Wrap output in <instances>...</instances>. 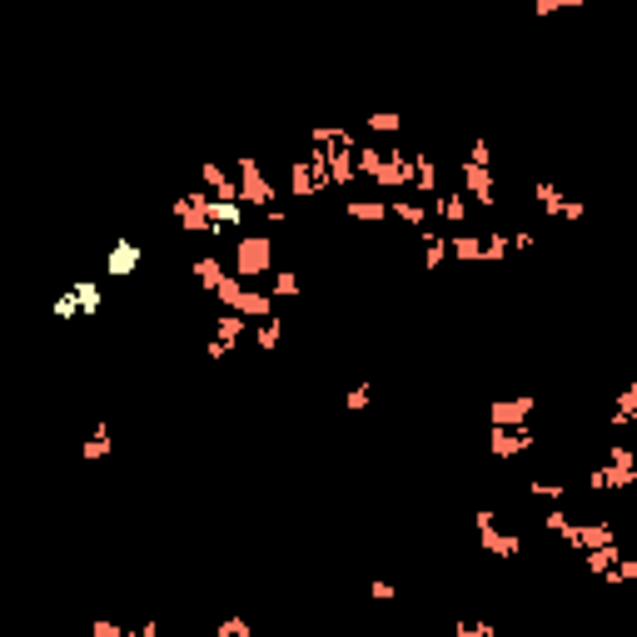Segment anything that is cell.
Listing matches in <instances>:
<instances>
[{
	"instance_id": "obj_34",
	"label": "cell",
	"mask_w": 637,
	"mask_h": 637,
	"mask_svg": "<svg viewBox=\"0 0 637 637\" xmlns=\"http://www.w3.org/2000/svg\"><path fill=\"white\" fill-rule=\"evenodd\" d=\"M76 637H95V628H85V632H76Z\"/></svg>"
},
{
	"instance_id": "obj_12",
	"label": "cell",
	"mask_w": 637,
	"mask_h": 637,
	"mask_svg": "<svg viewBox=\"0 0 637 637\" xmlns=\"http://www.w3.org/2000/svg\"><path fill=\"white\" fill-rule=\"evenodd\" d=\"M429 209L439 215V225H449V229H459L463 219L473 215V205L459 195V189H449V195H433V205H429Z\"/></svg>"
},
{
	"instance_id": "obj_18",
	"label": "cell",
	"mask_w": 637,
	"mask_h": 637,
	"mask_svg": "<svg viewBox=\"0 0 637 637\" xmlns=\"http://www.w3.org/2000/svg\"><path fill=\"white\" fill-rule=\"evenodd\" d=\"M449 259H459V264H483V235H453V239H449Z\"/></svg>"
},
{
	"instance_id": "obj_24",
	"label": "cell",
	"mask_w": 637,
	"mask_h": 637,
	"mask_svg": "<svg viewBox=\"0 0 637 637\" xmlns=\"http://www.w3.org/2000/svg\"><path fill=\"white\" fill-rule=\"evenodd\" d=\"M528 493L543 498V503H562V498H568V483H562V478H528Z\"/></svg>"
},
{
	"instance_id": "obj_14",
	"label": "cell",
	"mask_w": 637,
	"mask_h": 637,
	"mask_svg": "<svg viewBox=\"0 0 637 637\" xmlns=\"http://www.w3.org/2000/svg\"><path fill=\"white\" fill-rule=\"evenodd\" d=\"M70 294H76V304H80V318H95V314L105 309L100 279H70Z\"/></svg>"
},
{
	"instance_id": "obj_29",
	"label": "cell",
	"mask_w": 637,
	"mask_h": 637,
	"mask_svg": "<svg viewBox=\"0 0 637 637\" xmlns=\"http://www.w3.org/2000/svg\"><path fill=\"white\" fill-rule=\"evenodd\" d=\"M50 314H56V318H80V304H76V294L66 289L56 304H50Z\"/></svg>"
},
{
	"instance_id": "obj_1",
	"label": "cell",
	"mask_w": 637,
	"mask_h": 637,
	"mask_svg": "<svg viewBox=\"0 0 637 637\" xmlns=\"http://www.w3.org/2000/svg\"><path fill=\"white\" fill-rule=\"evenodd\" d=\"M637 483V453L628 443H608V453H602V463L592 469L588 488L592 493H622V488Z\"/></svg>"
},
{
	"instance_id": "obj_21",
	"label": "cell",
	"mask_w": 637,
	"mask_h": 637,
	"mask_svg": "<svg viewBox=\"0 0 637 637\" xmlns=\"http://www.w3.org/2000/svg\"><path fill=\"white\" fill-rule=\"evenodd\" d=\"M364 130L374 135V140H399V135H403V120H399L394 110H379V115H369V120H364Z\"/></svg>"
},
{
	"instance_id": "obj_2",
	"label": "cell",
	"mask_w": 637,
	"mask_h": 637,
	"mask_svg": "<svg viewBox=\"0 0 637 637\" xmlns=\"http://www.w3.org/2000/svg\"><path fill=\"white\" fill-rule=\"evenodd\" d=\"M235 189H239V205H244V209H269L274 199H279V185H274V179L264 175L259 159H239V169H235Z\"/></svg>"
},
{
	"instance_id": "obj_33",
	"label": "cell",
	"mask_w": 637,
	"mask_h": 637,
	"mask_svg": "<svg viewBox=\"0 0 637 637\" xmlns=\"http://www.w3.org/2000/svg\"><path fill=\"white\" fill-rule=\"evenodd\" d=\"M369 592H374V598H379V602H389V598H399V588H394V582H389V578H374V582H369Z\"/></svg>"
},
{
	"instance_id": "obj_25",
	"label": "cell",
	"mask_w": 637,
	"mask_h": 637,
	"mask_svg": "<svg viewBox=\"0 0 637 637\" xmlns=\"http://www.w3.org/2000/svg\"><path fill=\"white\" fill-rule=\"evenodd\" d=\"M453 637H498L493 618H459L453 622Z\"/></svg>"
},
{
	"instance_id": "obj_16",
	"label": "cell",
	"mask_w": 637,
	"mask_h": 637,
	"mask_svg": "<svg viewBox=\"0 0 637 637\" xmlns=\"http://www.w3.org/2000/svg\"><path fill=\"white\" fill-rule=\"evenodd\" d=\"M110 449H115V439H110V423H95V429H90V439H85L80 443V459L85 463H100V459H110Z\"/></svg>"
},
{
	"instance_id": "obj_10",
	"label": "cell",
	"mask_w": 637,
	"mask_h": 637,
	"mask_svg": "<svg viewBox=\"0 0 637 637\" xmlns=\"http://www.w3.org/2000/svg\"><path fill=\"white\" fill-rule=\"evenodd\" d=\"M389 219H399V225H409V229H429V219H433V209L423 205V199H413V195H389Z\"/></svg>"
},
{
	"instance_id": "obj_31",
	"label": "cell",
	"mask_w": 637,
	"mask_h": 637,
	"mask_svg": "<svg viewBox=\"0 0 637 637\" xmlns=\"http://www.w3.org/2000/svg\"><path fill=\"white\" fill-rule=\"evenodd\" d=\"M469 165H488V169H493V150H488V140L469 145Z\"/></svg>"
},
{
	"instance_id": "obj_17",
	"label": "cell",
	"mask_w": 637,
	"mask_h": 637,
	"mask_svg": "<svg viewBox=\"0 0 637 637\" xmlns=\"http://www.w3.org/2000/svg\"><path fill=\"white\" fill-rule=\"evenodd\" d=\"M423 269H443V264H449V235H433V229H423Z\"/></svg>"
},
{
	"instance_id": "obj_5",
	"label": "cell",
	"mask_w": 637,
	"mask_h": 637,
	"mask_svg": "<svg viewBox=\"0 0 637 637\" xmlns=\"http://www.w3.org/2000/svg\"><path fill=\"white\" fill-rule=\"evenodd\" d=\"M533 195H538V209H543L548 219H568V225H578V219L588 215V205H582V199H572V195H562L553 179H538Z\"/></svg>"
},
{
	"instance_id": "obj_7",
	"label": "cell",
	"mask_w": 637,
	"mask_h": 637,
	"mask_svg": "<svg viewBox=\"0 0 637 637\" xmlns=\"http://www.w3.org/2000/svg\"><path fill=\"white\" fill-rule=\"evenodd\" d=\"M145 264V249L140 239H115L110 254H105V279H135Z\"/></svg>"
},
{
	"instance_id": "obj_15",
	"label": "cell",
	"mask_w": 637,
	"mask_h": 637,
	"mask_svg": "<svg viewBox=\"0 0 637 637\" xmlns=\"http://www.w3.org/2000/svg\"><path fill=\"white\" fill-rule=\"evenodd\" d=\"M344 215L349 219H364V225H384V219H389V199H374V195H369V199H344Z\"/></svg>"
},
{
	"instance_id": "obj_4",
	"label": "cell",
	"mask_w": 637,
	"mask_h": 637,
	"mask_svg": "<svg viewBox=\"0 0 637 637\" xmlns=\"http://www.w3.org/2000/svg\"><path fill=\"white\" fill-rule=\"evenodd\" d=\"M459 195L469 199V205H478V209H493V205H498V179H493V169L459 159Z\"/></svg>"
},
{
	"instance_id": "obj_32",
	"label": "cell",
	"mask_w": 637,
	"mask_h": 637,
	"mask_svg": "<svg viewBox=\"0 0 637 637\" xmlns=\"http://www.w3.org/2000/svg\"><path fill=\"white\" fill-rule=\"evenodd\" d=\"M578 5H582V0H538L533 10H538V15H553V10H578Z\"/></svg>"
},
{
	"instance_id": "obj_26",
	"label": "cell",
	"mask_w": 637,
	"mask_h": 637,
	"mask_svg": "<svg viewBox=\"0 0 637 637\" xmlns=\"http://www.w3.org/2000/svg\"><path fill=\"white\" fill-rule=\"evenodd\" d=\"M508 254H513V249H508V235H503V229H493V235H483V264H503Z\"/></svg>"
},
{
	"instance_id": "obj_27",
	"label": "cell",
	"mask_w": 637,
	"mask_h": 637,
	"mask_svg": "<svg viewBox=\"0 0 637 637\" xmlns=\"http://www.w3.org/2000/svg\"><path fill=\"white\" fill-rule=\"evenodd\" d=\"M369 399H374V384L364 379V384H354V389L344 394V409H349V413H364V409H369Z\"/></svg>"
},
{
	"instance_id": "obj_13",
	"label": "cell",
	"mask_w": 637,
	"mask_h": 637,
	"mask_svg": "<svg viewBox=\"0 0 637 637\" xmlns=\"http://www.w3.org/2000/svg\"><path fill=\"white\" fill-rule=\"evenodd\" d=\"M195 279H199V289H205V294H215L219 284L229 279V264L219 259V254H195Z\"/></svg>"
},
{
	"instance_id": "obj_3",
	"label": "cell",
	"mask_w": 637,
	"mask_h": 637,
	"mask_svg": "<svg viewBox=\"0 0 637 637\" xmlns=\"http://www.w3.org/2000/svg\"><path fill=\"white\" fill-rule=\"evenodd\" d=\"M235 279H259V274H274V239H264V235H239L235 239Z\"/></svg>"
},
{
	"instance_id": "obj_28",
	"label": "cell",
	"mask_w": 637,
	"mask_h": 637,
	"mask_svg": "<svg viewBox=\"0 0 637 637\" xmlns=\"http://www.w3.org/2000/svg\"><path fill=\"white\" fill-rule=\"evenodd\" d=\"M215 637H254V622L249 618H219Z\"/></svg>"
},
{
	"instance_id": "obj_19",
	"label": "cell",
	"mask_w": 637,
	"mask_h": 637,
	"mask_svg": "<svg viewBox=\"0 0 637 637\" xmlns=\"http://www.w3.org/2000/svg\"><path fill=\"white\" fill-rule=\"evenodd\" d=\"M543 528H548V533H558L562 543L572 548V533H578V518H572V513H568V508H562V503H553V508H548V513H543Z\"/></svg>"
},
{
	"instance_id": "obj_9",
	"label": "cell",
	"mask_w": 637,
	"mask_h": 637,
	"mask_svg": "<svg viewBox=\"0 0 637 637\" xmlns=\"http://www.w3.org/2000/svg\"><path fill=\"white\" fill-rule=\"evenodd\" d=\"M533 449V429H488V453L493 459H518Z\"/></svg>"
},
{
	"instance_id": "obj_23",
	"label": "cell",
	"mask_w": 637,
	"mask_h": 637,
	"mask_svg": "<svg viewBox=\"0 0 637 637\" xmlns=\"http://www.w3.org/2000/svg\"><path fill=\"white\" fill-rule=\"evenodd\" d=\"M279 339H284L279 314H274V318H259V324H254V344H259V354H274V349H279Z\"/></svg>"
},
{
	"instance_id": "obj_20",
	"label": "cell",
	"mask_w": 637,
	"mask_h": 637,
	"mask_svg": "<svg viewBox=\"0 0 637 637\" xmlns=\"http://www.w3.org/2000/svg\"><path fill=\"white\" fill-rule=\"evenodd\" d=\"M632 419H637V384H628L618 394V403H612V413H608V429H628Z\"/></svg>"
},
{
	"instance_id": "obj_22",
	"label": "cell",
	"mask_w": 637,
	"mask_h": 637,
	"mask_svg": "<svg viewBox=\"0 0 637 637\" xmlns=\"http://www.w3.org/2000/svg\"><path fill=\"white\" fill-rule=\"evenodd\" d=\"M269 294H274V299H299V294H304V279H299L294 269H274V274H269Z\"/></svg>"
},
{
	"instance_id": "obj_30",
	"label": "cell",
	"mask_w": 637,
	"mask_h": 637,
	"mask_svg": "<svg viewBox=\"0 0 637 637\" xmlns=\"http://www.w3.org/2000/svg\"><path fill=\"white\" fill-rule=\"evenodd\" d=\"M259 219H264L269 229H284V225H289V209H284V205H269V209H259Z\"/></svg>"
},
{
	"instance_id": "obj_6",
	"label": "cell",
	"mask_w": 637,
	"mask_h": 637,
	"mask_svg": "<svg viewBox=\"0 0 637 637\" xmlns=\"http://www.w3.org/2000/svg\"><path fill=\"white\" fill-rule=\"evenodd\" d=\"M478 548H483V553H493V558H513L518 548H523V538L503 533L493 508H478Z\"/></svg>"
},
{
	"instance_id": "obj_11",
	"label": "cell",
	"mask_w": 637,
	"mask_h": 637,
	"mask_svg": "<svg viewBox=\"0 0 637 637\" xmlns=\"http://www.w3.org/2000/svg\"><path fill=\"white\" fill-rule=\"evenodd\" d=\"M199 189H205L209 199H239L235 175H229L225 165H215V159H199Z\"/></svg>"
},
{
	"instance_id": "obj_8",
	"label": "cell",
	"mask_w": 637,
	"mask_h": 637,
	"mask_svg": "<svg viewBox=\"0 0 637 637\" xmlns=\"http://www.w3.org/2000/svg\"><path fill=\"white\" fill-rule=\"evenodd\" d=\"M533 409H538V399H493L488 403V423L493 429H528Z\"/></svg>"
}]
</instances>
